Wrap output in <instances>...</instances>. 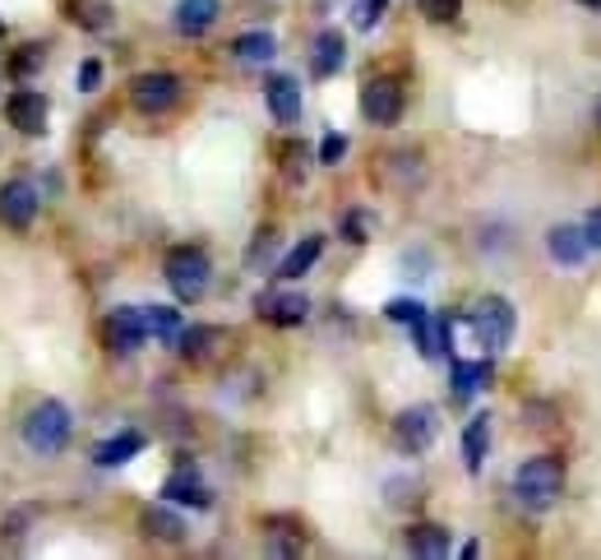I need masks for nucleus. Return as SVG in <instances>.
<instances>
[{
	"instance_id": "obj_14",
	"label": "nucleus",
	"mask_w": 601,
	"mask_h": 560,
	"mask_svg": "<svg viewBox=\"0 0 601 560\" xmlns=\"http://www.w3.org/2000/svg\"><path fill=\"white\" fill-rule=\"evenodd\" d=\"M218 14H222L218 0H181L176 14H171V24H176V33H181V37H204L218 24Z\"/></svg>"
},
{
	"instance_id": "obj_3",
	"label": "nucleus",
	"mask_w": 601,
	"mask_h": 560,
	"mask_svg": "<svg viewBox=\"0 0 601 560\" xmlns=\"http://www.w3.org/2000/svg\"><path fill=\"white\" fill-rule=\"evenodd\" d=\"M163 274H167V283H171L176 301H199V297L209 293L213 264H209V255L199 251V245H176V251H167Z\"/></svg>"
},
{
	"instance_id": "obj_34",
	"label": "nucleus",
	"mask_w": 601,
	"mask_h": 560,
	"mask_svg": "<svg viewBox=\"0 0 601 560\" xmlns=\"http://www.w3.org/2000/svg\"><path fill=\"white\" fill-rule=\"evenodd\" d=\"M583 237H588L592 251H601V209H592V213L583 218Z\"/></svg>"
},
{
	"instance_id": "obj_32",
	"label": "nucleus",
	"mask_w": 601,
	"mask_h": 560,
	"mask_svg": "<svg viewBox=\"0 0 601 560\" xmlns=\"http://www.w3.org/2000/svg\"><path fill=\"white\" fill-rule=\"evenodd\" d=\"M343 153H347V140H343V134H324V144H320V163L333 167V163L343 158Z\"/></svg>"
},
{
	"instance_id": "obj_22",
	"label": "nucleus",
	"mask_w": 601,
	"mask_h": 560,
	"mask_svg": "<svg viewBox=\"0 0 601 560\" xmlns=\"http://www.w3.org/2000/svg\"><path fill=\"white\" fill-rule=\"evenodd\" d=\"M70 19L88 33H107L111 29V0H65Z\"/></svg>"
},
{
	"instance_id": "obj_28",
	"label": "nucleus",
	"mask_w": 601,
	"mask_h": 560,
	"mask_svg": "<svg viewBox=\"0 0 601 560\" xmlns=\"http://www.w3.org/2000/svg\"><path fill=\"white\" fill-rule=\"evenodd\" d=\"M416 10L431 19V24H454L463 14V0H416Z\"/></svg>"
},
{
	"instance_id": "obj_5",
	"label": "nucleus",
	"mask_w": 601,
	"mask_h": 560,
	"mask_svg": "<svg viewBox=\"0 0 601 560\" xmlns=\"http://www.w3.org/2000/svg\"><path fill=\"white\" fill-rule=\"evenodd\" d=\"M435 436H439V417H435V408H426V403L403 408L393 417V440L403 454H426L435 444Z\"/></svg>"
},
{
	"instance_id": "obj_11",
	"label": "nucleus",
	"mask_w": 601,
	"mask_h": 560,
	"mask_svg": "<svg viewBox=\"0 0 601 560\" xmlns=\"http://www.w3.org/2000/svg\"><path fill=\"white\" fill-rule=\"evenodd\" d=\"M264 102H269L278 125H297V117H301V84L292 75H274L269 84H264Z\"/></svg>"
},
{
	"instance_id": "obj_8",
	"label": "nucleus",
	"mask_w": 601,
	"mask_h": 560,
	"mask_svg": "<svg viewBox=\"0 0 601 560\" xmlns=\"http://www.w3.org/2000/svg\"><path fill=\"white\" fill-rule=\"evenodd\" d=\"M37 209H42V199H37L33 182H24V176H14V182L0 186V228L29 232L37 222Z\"/></svg>"
},
{
	"instance_id": "obj_20",
	"label": "nucleus",
	"mask_w": 601,
	"mask_h": 560,
	"mask_svg": "<svg viewBox=\"0 0 601 560\" xmlns=\"http://www.w3.org/2000/svg\"><path fill=\"white\" fill-rule=\"evenodd\" d=\"M232 56H236V61H246V65H269V61L278 56V37H274V33H264V29L241 33V37L232 42Z\"/></svg>"
},
{
	"instance_id": "obj_9",
	"label": "nucleus",
	"mask_w": 601,
	"mask_h": 560,
	"mask_svg": "<svg viewBox=\"0 0 601 560\" xmlns=\"http://www.w3.org/2000/svg\"><path fill=\"white\" fill-rule=\"evenodd\" d=\"M361 117L370 125H398V117H403V84L398 79H370L361 88Z\"/></svg>"
},
{
	"instance_id": "obj_24",
	"label": "nucleus",
	"mask_w": 601,
	"mask_h": 560,
	"mask_svg": "<svg viewBox=\"0 0 601 560\" xmlns=\"http://www.w3.org/2000/svg\"><path fill=\"white\" fill-rule=\"evenodd\" d=\"M218 339H222V333H218L213 325H194V329H181V339H176V348H181L186 362H204Z\"/></svg>"
},
{
	"instance_id": "obj_4",
	"label": "nucleus",
	"mask_w": 601,
	"mask_h": 560,
	"mask_svg": "<svg viewBox=\"0 0 601 560\" xmlns=\"http://www.w3.org/2000/svg\"><path fill=\"white\" fill-rule=\"evenodd\" d=\"M467 325H472V333L481 339V348H491V352H504L509 343H514V306H509L504 297H481L472 306V316H467Z\"/></svg>"
},
{
	"instance_id": "obj_18",
	"label": "nucleus",
	"mask_w": 601,
	"mask_h": 560,
	"mask_svg": "<svg viewBox=\"0 0 601 560\" xmlns=\"http://www.w3.org/2000/svg\"><path fill=\"white\" fill-rule=\"evenodd\" d=\"M546 245H550V255H555V260H560L565 268H574V264H583V255L592 251V245H588V237H583V228H574V222H560V228H550Z\"/></svg>"
},
{
	"instance_id": "obj_35",
	"label": "nucleus",
	"mask_w": 601,
	"mask_h": 560,
	"mask_svg": "<svg viewBox=\"0 0 601 560\" xmlns=\"http://www.w3.org/2000/svg\"><path fill=\"white\" fill-rule=\"evenodd\" d=\"M282 158H292V163H287V176H292V182H301V158H305V144H287V149H282Z\"/></svg>"
},
{
	"instance_id": "obj_16",
	"label": "nucleus",
	"mask_w": 601,
	"mask_h": 560,
	"mask_svg": "<svg viewBox=\"0 0 601 560\" xmlns=\"http://www.w3.org/2000/svg\"><path fill=\"white\" fill-rule=\"evenodd\" d=\"M305 310H310V301L301 297V293H264L259 297V316L269 320V325H301L305 320Z\"/></svg>"
},
{
	"instance_id": "obj_36",
	"label": "nucleus",
	"mask_w": 601,
	"mask_h": 560,
	"mask_svg": "<svg viewBox=\"0 0 601 560\" xmlns=\"http://www.w3.org/2000/svg\"><path fill=\"white\" fill-rule=\"evenodd\" d=\"M578 6H588V10H601V0H578Z\"/></svg>"
},
{
	"instance_id": "obj_13",
	"label": "nucleus",
	"mask_w": 601,
	"mask_h": 560,
	"mask_svg": "<svg viewBox=\"0 0 601 560\" xmlns=\"http://www.w3.org/2000/svg\"><path fill=\"white\" fill-rule=\"evenodd\" d=\"M343 61H347V42L338 29H324L315 37V47H310V75L315 79H333L343 70Z\"/></svg>"
},
{
	"instance_id": "obj_6",
	"label": "nucleus",
	"mask_w": 601,
	"mask_h": 560,
	"mask_svg": "<svg viewBox=\"0 0 601 560\" xmlns=\"http://www.w3.org/2000/svg\"><path fill=\"white\" fill-rule=\"evenodd\" d=\"M130 102H135L144 117H163V111H171L176 102H181V79H176L171 70H148V75H140L135 84H130Z\"/></svg>"
},
{
	"instance_id": "obj_31",
	"label": "nucleus",
	"mask_w": 601,
	"mask_h": 560,
	"mask_svg": "<svg viewBox=\"0 0 601 560\" xmlns=\"http://www.w3.org/2000/svg\"><path fill=\"white\" fill-rule=\"evenodd\" d=\"M269 551L274 556H297L301 551V537H292L282 524H269Z\"/></svg>"
},
{
	"instance_id": "obj_1",
	"label": "nucleus",
	"mask_w": 601,
	"mask_h": 560,
	"mask_svg": "<svg viewBox=\"0 0 601 560\" xmlns=\"http://www.w3.org/2000/svg\"><path fill=\"white\" fill-rule=\"evenodd\" d=\"M70 436H75V417L60 398H42L37 408L24 417V444L42 459L60 454L65 444H70Z\"/></svg>"
},
{
	"instance_id": "obj_33",
	"label": "nucleus",
	"mask_w": 601,
	"mask_h": 560,
	"mask_svg": "<svg viewBox=\"0 0 601 560\" xmlns=\"http://www.w3.org/2000/svg\"><path fill=\"white\" fill-rule=\"evenodd\" d=\"M98 84H102V61H84L79 65V88H84V94H93Z\"/></svg>"
},
{
	"instance_id": "obj_37",
	"label": "nucleus",
	"mask_w": 601,
	"mask_h": 560,
	"mask_svg": "<svg viewBox=\"0 0 601 560\" xmlns=\"http://www.w3.org/2000/svg\"><path fill=\"white\" fill-rule=\"evenodd\" d=\"M597 121H601V102H597Z\"/></svg>"
},
{
	"instance_id": "obj_29",
	"label": "nucleus",
	"mask_w": 601,
	"mask_h": 560,
	"mask_svg": "<svg viewBox=\"0 0 601 560\" xmlns=\"http://www.w3.org/2000/svg\"><path fill=\"white\" fill-rule=\"evenodd\" d=\"M343 241H352V245H361V241H370V218H366L361 209H352V213H343Z\"/></svg>"
},
{
	"instance_id": "obj_7",
	"label": "nucleus",
	"mask_w": 601,
	"mask_h": 560,
	"mask_svg": "<svg viewBox=\"0 0 601 560\" xmlns=\"http://www.w3.org/2000/svg\"><path fill=\"white\" fill-rule=\"evenodd\" d=\"M102 339H107V348L116 352V356L140 352V348L148 343V320H144V310H135V306H116V310H107V320H102Z\"/></svg>"
},
{
	"instance_id": "obj_15",
	"label": "nucleus",
	"mask_w": 601,
	"mask_h": 560,
	"mask_svg": "<svg viewBox=\"0 0 601 560\" xmlns=\"http://www.w3.org/2000/svg\"><path fill=\"white\" fill-rule=\"evenodd\" d=\"M140 528H144V537H153V542H186V519L171 505H148L140 514Z\"/></svg>"
},
{
	"instance_id": "obj_26",
	"label": "nucleus",
	"mask_w": 601,
	"mask_h": 560,
	"mask_svg": "<svg viewBox=\"0 0 601 560\" xmlns=\"http://www.w3.org/2000/svg\"><path fill=\"white\" fill-rule=\"evenodd\" d=\"M144 320H148V339H163V343L181 339V310H171V306H144Z\"/></svg>"
},
{
	"instance_id": "obj_23",
	"label": "nucleus",
	"mask_w": 601,
	"mask_h": 560,
	"mask_svg": "<svg viewBox=\"0 0 601 560\" xmlns=\"http://www.w3.org/2000/svg\"><path fill=\"white\" fill-rule=\"evenodd\" d=\"M408 551L412 556H444L449 551V532L439 524H416V528H408Z\"/></svg>"
},
{
	"instance_id": "obj_12",
	"label": "nucleus",
	"mask_w": 601,
	"mask_h": 560,
	"mask_svg": "<svg viewBox=\"0 0 601 560\" xmlns=\"http://www.w3.org/2000/svg\"><path fill=\"white\" fill-rule=\"evenodd\" d=\"M163 496H167L171 505H194V509H209V505H213L204 477H199L190 463H181V468H176V473L163 482Z\"/></svg>"
},
{
	"instance_id": "obj_19",
	"label": "nucleus",
	"mask_w": 601,
	"mask_h": 560,
	"mask_svg": "<svg viewBox=\"0 0 601 560\" xmlns=\"http://www.w3.org/2000/svg\"><path fill=\"white\" fill-rule=\"evenodd\" d=\"M486 450H491V417L477 413L472 421H467V431H463V463H467V473H481V468H486Z\"/></svg>"
},
{
	"instance_id": "obj_10",
	"label": "nucleus",
	"mask_w": 601,
	"mask_h": 560,
	"mask_svg": "<svg viewBox=\"0 0 601 560\" xmlns=\"http://www.w3.org/2000/svg\"><path fill=\"white\" fill-rule=\"evenodd\" d=\"M5 121L19 134H42L47 130V98H42L37 88H14L10 102H5Z\"/></svg>"
},
{
	"instance_id": "obj_27",
	"label": "nucleus",
	"mask_w": 601,
	"mask_h": 560,
	"mask_svg": "<svg viewBox=\"0 0 601 560\" xmlns=\"http://www.w3.org/2000/svg\"><path fill=\"white\" fill-rule=\"evenodd\" d=\"M385 10H389V0H352V24L361 33H370L375 24H380Z\"/></svg>"
},
{
	"instance_id": "obj_17",
	"label": "nucleus",
	"mask_w": 601,
	"mask_h": 560,
	"mask_svg": "<svg viewBox=\"0 0 601 560\" xmlns=\"http://www.w3.org/2000/svg\"><path fill=\"white\" fill-rule=\"evenodd\" d=\"M144 431H116L111 440H102L98 450H93V463L98 468H121V463H130V459H140L144 454Z\"/></svg>"
},
{
	"instance_id": "obj_25",
	"label": "nucleus",
	"mask_w": 601,
	"mask_h": 560,
	"mask_svg": "<svg viewBox=\"0 0 601 560\" xmlns=\"http://www.w3.org/2000/svg\"><path fill=\"white\" fill-rule=\"evenodd\" d=\"M491 385V362H458L454 366V394L458 398H472Z\"/></svg>"
},
{
	"instance_id": "obj_21",
	"label": "nucleus",
	"mask_w": 601,
	"mask_h": 560,
	"mask_svg": "<svg viewBox=\"0 0 601 560\" xmlns=\"http://www.w3.org/2000/svg\"><path fill=\"white\" fill-rule=\"evenodd\" d=\"M320 255H324V237H305V241H297L292 251H287V260L278 264V278H301V274H310Z\"/></svg>"
},
{
	"instance_id": "obj_2",
	"label": "nucleus",
	"mask_w": 601,
	"mask_h": 560,
	"mask_svg": "<svg viewBox=\"0 0 601 560\" xmlns=\"http://www.w3.org/2000/svg\"><path fill=\"white\" fill-rule=\"evenodd\" d=\"M514 496H519L523 509H550L565 496V463L550 459V454L527 459L514 473Z\"/></svg>"
},
{
	"instance_id": "obj_30",
	"label": "nucleus",
	"mask_w": 601,
	"mask_h": 560,
	"mask_svg": "<svg viewBox=\"0 0 601 560\" xmlns=\"http://www.w3.org/2000/svg\"><path fill=\"white\" fill-rule=\"evenodd\" d=\"M385 316L398 320V325H416L421 316H426V310H421V301H412V297H398V301L385 306Z\"/></svg>"
}]
</instances>
